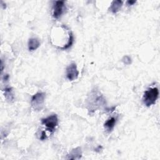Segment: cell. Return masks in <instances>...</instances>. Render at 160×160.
I'll return each mask as SVG.
<instances>
[{"mask_svg":"<svg viewBox=\"0 0 160 160\" xmlns=\"http://www.w3.org/2000/svg\"><path fill=\"white\" fill-rule=\"evenodd\" d=\"M4 96L6 99L9 102H12L14 101V97L12 88L10 87H6L4 89Z\"/></svg>","mask_w":160,"mask_h":160,"instance_id":"cell-10","label":"cell"},{"mask_svg":"<svg viewBox=\"0 0 160 160\" xmlns=\"http://www.w3.org/2000/svg\"><path fill=\"white\" fill-rule=\"evenodd\" d=\"M46 94L44 92H38L31 98V105L34 111H41L44 103Z\"/></svg>","mask_w":160,"mask_h":160,"instance_id":"cell-2","label":"cell"},{"mask_svg":"<svg viewBox=\"0 0 160 160\" xmlns=\"http://www.w3.org/2000/svg\"><path fill=\"white\" fill-rule=\"evenodd\" d=\"M135 2H136L135 1H127V3H128L129 5H132V4H134Z\"/></svg>","mask_w":160,"mask_h":160,"instance_id":"cell-13","label":"cell"},{"mask_svg":"<svg viewBox=\"0 0 160 160\" xmlns=\"http://www.w3.org/2000/svg\"><path fill=\"white\" fill-rule=\"evenodd\" d=\"M122 62L125 64H129L131 63V59L129 56H125L123 57V58L122 59Z\"/></svg>","mask_w":160,"mask_h":160,"instance_id":"cell-11","label":"cell"},{"mask_svg":"<svg viewBox=\"0 0 160 160\" xmlns=\"http://www.w3.org/2000/svg\"><path fill=\"white\" fill-rule=\"evenodd\" d=\"M82 152L81 148L78 147L75 149H73L70 154L68 155L69 157H68V159H79L81 157Z\"/></svg>","mask_w":160,"mask_h":160,"instance_id":"cell-8","label":"cell"},{"mask_svg":"<svg viewBox=\"0 0 160 160\" xmlns=\"http://www.w3.org/2000/svg\"><path fill=\"white\" fill-rule=\"evenodd\" d=\"M122 3H123V2L122 1H120V0L112 1L111 4V6L109 8L110 11L112 13L118 12L120 10V9L121 8V7L122 6Z\"/></svg>","mask_w":160,"mask_h":160,"instance_id":"cell-6","label":"cell"},{"mask_svg":"<svg viewBox=\"0 0 160 160\" xmlns=\"http://www.w3.org/2000/svg\"><path fill=\"white\" fill-rule=\"evenodd\" d=\"M116 120H117L116 118L111 117V118L108 119L106 121V122L104 123V127L109 132H111L113 129V128L116 124Z\"/></svg>","mask_w":160,"mask_h":160,"instance_id":"cell-9","label":"cell"},{"mask_svg":"<svg viewBox=\"0 0 160 160\" xmlns=\"http://www.w3.org/2000/svg\"><path fill=\"white\" fill-rule=\"evenodd\" d=\"M66 9L64 5V1H56L54 2L52 7V16L55 19H58L61 16Z\"/></svg>","mask_w":160,"mask_h":160,"instance_id":"cell-4","label":"cell"},{"mask_svg":"<svg viewBox=\"0 0 160 160\" xmlns=\"http://www.w3.org/2000/svg\"><path fill=\"white\" fill-rule=\"evenodd\" d=\"M40 42L37 38H31L28 41V49L29 51H34L39 48Z\"/></svg>","mask_w":160,"mask_h":160,"instance_id":"cell-7","label":"cell"},{"mask_svg":"<svg viewBox=\"0 0 160 160\" xmlns=\"http://www.w3.org/2000/svg\"><path fill=\"white\" fill-rule=\"evenodd\" d=\"M41 123L44 125L50 132H54L56 127L58 124V118L56 114H52L46 118L41 119Z\"/></svg>","mask_w":160,"mask_h":160,"instance_id":"cell-3","label":"cell"},{"mask_svg":"<svg viewBox=\"0 0 160 160\" xmlns=\"http://www.w3.org/2000/svg\"><path fill=\"white\" fill-rule=\"evenodd\" d=\"M79 71L76 63L70 64L66 68V77L69 81H73L78 78Z\"/></svg>","mask_w":160,"mask_h":160,"instance_id":"cell-5","label":"cell"},{"mask_svg":"<svg viewBox=\"0 0 160 160\" xmlns=\"http://www.w3.org/2000/svg\"><path fill=\"white\" fill-rule=\"evenodd\" d=\"M158 96V89L157 88H151L144 92L142 98L143 102L146 106L149 107L155 104Z\"/></svg>","mask_w":160,"mask_h":160,"instance_id":"cell-1","label":"cell"},{"mask_svg":"<svg viewBox=\"0 0 160 160\" xmlns=\"http://www.w3.org/2000/svg\"><path fill=\"white\" fill-rule=\"evenodd\" d=\"M46 132L45 131H42L41 132V136H40V139L41 140H44L46 139Z\"/></svg>","mask_w":160,"mask_h":160,"instance_id":"cell-12","label":"cell"}]
</instances>
